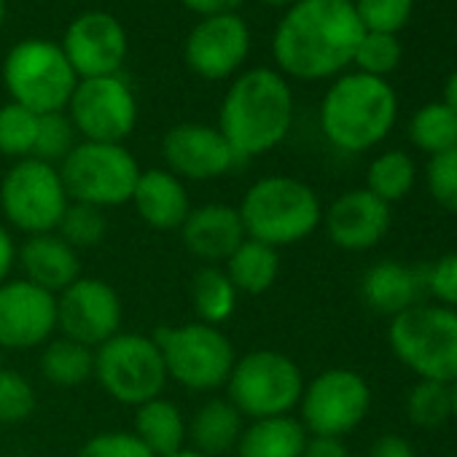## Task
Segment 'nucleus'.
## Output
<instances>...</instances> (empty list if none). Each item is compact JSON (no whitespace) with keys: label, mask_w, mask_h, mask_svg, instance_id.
<instances>
[{"label":"nucleus","mask_w":457,"mask_h":457,"mask_svg":"<svg viewBox=\"0 0 457 457\" xmlns=\"http://www.w3.org/2000/svg\"><path fill=\"white\" fill-rule=\"evenodd\" d=\"M363 33L353 0H296L275 30L272 54L283 76L323 81L353 62Z\"/></svg>","instance_id":"obj_1"},{"label":"nucleus","mask_w":457,"mask_h":457,"mask_svg":"<svg viewBox=\"0 0 457 457\" xmlns=\"http://www.w3.org/2000/svg\"><path fill=\"white\" fill-rule=\"evenodd\" d=\"M294 124V92L280 71L253 68L228 87L218 129L240 159L278 148Z\"/></svg>","instance_id":"obj_2"},{"label":"nucleus","mask_w":457,"mask_h":457,"mask_svg":"<svg viewBox=\"0 0 457 457\" xmlns=\"http://www.w3.org/2000/svg\"><path fill=\"white\" fill-rule=\"evenodd\" d=\"M398 119V95L387 79L342 73L320 103V129L345 154H363L379 145Z\"/></svg>","instance_id":"obj_3"},{"label":"nucleus","mask_w":457,"mask_h":457,"mask_svg":"<svg viewBox=\"0 0 457 457\" xmlns=\"http://www.w3.org/2000/svg\"><path fill=\"white\" fill-rule=\"evenodd\" d=\"M245 237L270 248H288L307 240L323 223V204L315 188L291 175L259 178L237 207Z\"/></svg>","instance_id":"obj_4"},{"label":"nucleus","mask_w":457,"mask_h":457,"mask_svg":"<svg viewBox=\"0 0 457 457\" xmlns=\"http://www.w3.org/2000/svg\"><path fill=\"white\" fill-rule=\"evenodd\" d=\"M154 342L159 345L167 379L188 393H212L226 387V379L237 363L232 339L218 326L199 320L183 326H159L154 331Z\"/></svg>","instance_id":"obj_5"},{"label":"nucleus","mask_w":457,"mask_h":457,"mask_svg":"<svg viewBox=\"0 0 457 457\" xmlns=\"http://www.w3.org/2000/svg\"><path fill=\"white\" fill-rule=\"evenodd\" d=\"M387 342L395 358L420 379L457 382V310L417 304L390 318Z\"/></svg>","instance_id":"obj_6"},{"label":"nucleus","mask_w":457,"mask_h":457,"mask_svg":"<svg viewBox=\"0 0 457 457\" xmlns=\"http://www.w3.org/2000/svg\"><path fill=\"white\" fill-rule=\"evenodd\" d=\"M304 385L294 358L278 350H253L237 358L226 379V398L251 420L283 417L299 406Z\"/></svg>","instance_id":"obj_7"},{"label":"nucleus","mask_w":457,"mask_h":457,"mask_svg":"<svg viewBox=\"0 0 457 457\" xmlns=\"http://www.w3.org/2000/svg\"><path fill=\"white\" fill-rule=\"evenodd\" d=\"M57 170L71 202L92 204L100 210L129 204L143 172L124 143L89 140L76 143V148L60 162Z\"/></svg>","instance_id":"obj_8"},{"label":"nucleus","mask_w":457,"mask_h":457,"mask_svg":"<svg viewBox=\"0 0 457 457\" xmlns=\"http://www.w3.org/2000/svg\"><path fill=\"white\" fill-rule=\"evenodd\" d=\"M95 379L108 398L124 406L159 398L170 382L154 337L129 331H119L95 350Z\"/></svg>","instance_id":"obj_9"},{"label":"nucleus","mask_w":457,"mask_h":457,"mask_svg":"<svg viewBox=\"0 0 457 457\" xmlns=\"http://www.w3.org/2000/svg\"><path fill=\"white\" fill-rule=\"evenodd\" d=\"M4 84L12 103L44 116L65 111L79 84L62 46L49 41H22L4 62Z\"/></svg>","instance_id":"obj_10"},{"label":"nucleus","mask_w":457,"mask_h":457,"mask_svg":"<svg viewBox=\"0 0 457 457\" xmlns=\"http://www.w3.org/2000/svg\"><path fill=\"white\" fill-rule=\"evenodd\" d=\"M68 204L71 196L65 191L60 170L36 156L20 159L0 180L4 218L28 237L57 232Z\"/></svg>","instance_id":"obj_11"},{"label":"nucleus","mask_w":457,"mask_h":457,"mask_svg":"<svg viewBox=\"0 0 457 457\" xmlns=\"http://www.w3.org/2000/svg\"><path fill=\"white\" fill-rule=\"evenodd\" d=\"M371 409L369 382L345 366L326 369L304 385L299 401V422L310 436H337L353 433Z\"/></svg>","instance_id":"obj_12"},{"label":"nucleus","mask_w":457,"mask_h":457,"mask_svg":"<svg viewBox=\"0 0 457 457\" xmlns=\"http://www.w3.org/2000/svg\"><path fill=\"white\" fill-rule=\"evenodd\" d=\"M68 119L89 143H124L137 124V103L129 84L119 76L79 79Z\"/></svg>","instance_id":"obj_13"},{"label":"nucleus","mask_w":457,"mask_h":457,"mask_svg":"<svg viewBox=\"0 0 457 457\" xmlns=\"http://www.w3.org/2000/svg\"><path fill=\"white\" fill-rule=\"evenodd\" d=\"M124 307L116 288L100 278H79L57 296V331L89 350L121 331Z\"/></svg>","instance_id":"obj_14"},{"label":"nucleus","mask_w":457,"mask_h":457,"mask_svg":"<svg viewBox=\"0 0 457 457\" xmlns=\"http://www.w3.org/2000/svg\"><path fill=\"white\" fill-rule=\"evenodd\" d=\"M57 331V296L20 280L0 286V350L44 347Z\"/></svg>","instance_id":"obj_15"},{"label":"nucleus","mask_w":457,"mask_h":457,"mask_svg":"<svg viewBox=\"0 0 457 457\" xmlns=\"http://www.w3.org/2000/svg\"><path fill=\"white\" fill-rule=\"evenodd\" d=\"M162 154L172 175L196 183L223 178L243 162L218 127L196 121H183L172 127L162 140Z\"/></svg>","instance_id":"obj_16"},{"label":"nucleus","mask_w":457,"mask_h":457,"mask_svg":"<svg viewBox=\"0 0 457 457\" xmlns=\"http://www.w3.org/2000/svg\"><path fill=\"white\" fill-rule=\"evenodd\" d=\"M251 52V30L237 14L204 17L186 38V65L204 81L228 79Z\"/></svg>","instance_id":"obj_17"},{"label":"nucleus","mask_w":457,"mask_h":457,"mask_svg":"<svg viewBox=\"0 0 457 457\" xmlns=\"http://www.w3.org/2000/svg\"><path fill=\"white\" fill-rule=\"evenodd\" d=\"M62 52L79 79L119 76L127 57V33L116 17L87 12L68 25Z\"/></svg>","instance_id":"obj_18"},{"label":"nucleus","mask_w":457,"mask_h":457,"mask_svg":"<svg viewBox=\"0 0 457 457\" xmlns=\"http://www.w3.org/2000/svg\"><path fill=\"white\" fill-rule=\"evenodd\" d=\"M393 220L390 204L366 188L339 194L323 215L328 240L342 251H369L382 243Z\"/></svg>","instance_id":"obj_19"},{"label":"nucleus","mask_w":457,"mask_h":457,"mask_svg":"<svg viewBox=\"0 0 457 457\" xmlns=\"http://www.w3.org/2000/svg\"><path fill=\"white\" fill-rule=\"evenodd\" d=\"M180 240L186 251L204 267H220L248 237L237 207L223 202H207L191 207L180 226Z\"/></svg>","instance_id":"obj_20"},{"label":"nucleus","mask_w":457,"mask_h":457,"mask_svg":"<svg viewBox=\"0 0 457 457\" xmlns=\"http://www.w3.org/2000/svg\"><path fill=\"white\" fill-rule=\"evenodd\" d=\"M17 264L28 283L60 296L68 286L81 278L79 251L71 248L57 232L33 235L17 248Z\"/></svg>","instance_id":"obj_21"},{"label":"nucleus","mask_w":457,"mask_h":457,"mask_svg":"<svg viewBox=\"0 0 457 457\" xmlns=\"http://www.w3.org/2000/svg\"><path fill=\"white\" fill-rule=\"evenodd\" d=\"M135 212L156 232H175L191 212V199L178 175L170 170H143L132 194Z\"/></svg>","instance_id":"obj_22"},{"label":"nucleus","mask_w":457,"mask_h":457,"mask_svg":"<svg viewBox=\"0 0 457 457\" xmlns=\"http://www.w3.org/2000/svg\"><path fill=\"white\" fill-rule=\"evenodd\" d=\"M425 294V270L406 267L401 262H377L361 278V296L369 310L395 318L420 304Z\"/></svg>","instance_id":"obj_23"},{"label":"nucleus","mask_w":457,"mask_h":457,"mask_svg":"<svg viewBox=\"0 0 457 457\" xmlns=\"http://www.w3.org/2000/svg\"><path fill=\"white\" fill-rule=\"evenodd\" d=\"M243 420L245 417L228 398H207L191 414V420H186V441L191 444L188 449L207 457H223L235 452L245 430Z\"/></svg>","instance_id":"obj_24"},{"label":"nucleus","mask_w":457,"mask_h":457,"mask_svg":"<svg viewBox=\"0 0 457 457\" xmlns=\"http://www.w3.org/2000/svg\"><path fill=\"white\" fill-rule=\"evenodd\" d=\"M132 433L145 444L154 457H167L186 446V417L178 403L159 395L135 406Z\"/></svg>","instance_id":"obj_25"},{"label":"nucleus","mask_w":457,"mask_h":457,"mask_svg":"<svg viewBox=\"0 0 457 457\" xmlns=\"http://www.w3.org/2000/svg\"><path fill=\"white\" fill-rule=\"evenodd\" d=\"M307 436L304 425L291 414L253 420L243 430L235 452L237 457H302Z\"/></svg>","instance_id":"obj_26"},{"label":"nucleus","mask_w":457,"mask_h":457,"mask_svg":"<svg viewBox=\"0 0 457 457\" xmlns=\"http://www.w3.org/2000/svg\"><path fill=\"white\" fill-rule=\"evenodd\" d=\"M223 272L228 275L237 294L262 296L280 278V251L270 248L264 243H256V240H245L232 256L226 259Z\"/></svg>","instance_id":"obj_27"},{"label":"nucleus","mask_w":457,"mask_h":457,"mask_svg":"<svg viewBox=\"0 0 457 457\" xmlns=\"http://www.w3.org/2000/svg\"><path fill=\"white\" fill-rule=\"evenodd\" d=\"M237 299V288L220 267H202L191 280V304L199 323L220 328V323L235 315Z\"/></svg>","instance_id":"obj_28"},{"label":"nucleus","mask_w":457,"mask_h":457,"mask_svg":"<svg viewBox=\"0 0 457 457\" xmlns=\"http://www.w3.org/2000/svg\"><path fill=\"white\" fill-rule=\"evenodd\" d=\"M41 374L57 387H79L95 377V350L73 339H49L41 353Z\"/></svg>","instance_id":"obj_29"},{"label":"nucleus","mask_w":457,"mask_h":457,"mask_svg":"<svg viewBox=\"0 0 457 457\" xmlns=\"http://www.w3.org/2000/svg\"><path fill=\"white\" fill-rule=\"evenodd\" d=\"M417 183V164L406 151H385L371 159L366 170V191L379 196L385 204L401 202Z\"/></svg>","instance_id":"obj_30"},{"label":"nucleus","mask_w":457,"mask_h":457,"mask_svg":"<svg viewBox=\"0 0 457 457\" xmlns=\"http://www.w3.org/2000/svg\"><path fill=\"white\" fill-rule=\"evenodd\" d=\"M409 140L417 151L436 156L457 145V113L438 103H428L409 119Z\"/></svg>","instance_id":"obj_31"},{"label":"nucleus","mask_w":457,"mask_h":457,"mask_svg":"<svg viewBox=\"0 0 457 457\" xmlns=\"http://www.w3.org/2000/svg\"><path fill=\"white\" fill-rule=\"evenodd\" d=\"M38 113L20 103H6L0 108V154L9 159H30L38 140Z\"/></svg>","instance_id":"obj_32"},{"label":"nucleus","mask_w":457,"mask_h":457,"mask_svg":"<svg viewBox=\"0 0 457 457\" xmlns=\"http://www.w3.org/2000/svg\"><path fill=\"white\" fill-rule=\"evenodd\" d=\"M57 235L76 251L97 248L108 235L105 210L92 207V204H81V202H71L60 226H57Z\"/></svg>","instance_id":"obj_33"},{"label":"nucleus","mask_w":457,"mask_h":457,"mask_svg":"<svg viewBox=\"0 0 457 457\" xmlns=\"http://www.w3.org/2000/svg\"><path fill=\"white\" fill-rule=\"evenodd\" d=\"M406 414L417 428H438L452 420V390L444 382L420 379L406 398Z\"/></svg>","instance_id":"obj_34"},{"label":"nucleus","mask_w":457,"mask_h":457,"mask_svg":"<svg viewBox=\"0 0 457 457\" xmlns=\"http://www.w3.org/2000/svg\"><path fill=\"white\" fill-rule=\"evenodd\" d=\"M403 57V46L398 41V36H387V33H363L358 49H355V68L358 73L366 76H377L385 79L390 76Z\"/></svg>","instance_id":"obj_35"},{"label":"nucleus","mask_w":457,"mask_h":457,"mask_svg":"<svg viewBox=\"0 0 457 457\" xmlns=\"http://www.w3.org/2000/svg\"><path fill=\"white\" fill-rule=\"evenodd\" d=\"M366 33H401L414 12V0H353Z\"/></svg>","instance_id":"obj_36"},{"label":"nucleus","mask_w":457,"mask_h":457,"mask_svg":"<svg viewBox=\"0 0 457 457\" xmlns=\"http://www.w3.org/2000/svg\"><path fill=\"white\" fill-rule=\"evenodd\" d=\"M76 127L73 121L57 111V113H44L38 119V140H36V151L33 156L41 162H62L73 148H76Z\"/></svg>","instance_id":"obj_37"},{"label":"nucleus","mask_w":457,"mask_h":457,"mask_svg":"<svg viewBox=\"0 0 457 457\" xmlns=\"http://www.w3.org/2000/svg\"><path fill=\"white\" fill-rule=\"evenodd\" d=\"M36 411L33 385L14 369H0V422H22Z\"/></svg>","instance_id":"obj_38"},{"label":"nucleus","mask_w":457,"mask_h":457,"mask_svg":"<svg viewBox=\"0 0 457 457\" xmlns=\"http://www.w3.org/2000/svg\"><path fill=\"white\" fill-rule=\"evenodd\" d=\"M425 183L433 202L457 215V145L430 156L425 167Z\"/></svg>","instance_id":"obj_39"},{"label":"nucleus","mask_w":457,"mask_h":457,"mask_svg":"<svg viewBox=\"0 0 457 457\" xmlns=\"http://www.w3.org/2000/svg\"><path fill=\"white\" fill-rule=\"evenodd\" d=\"M76 457H154L132 430H103L84 441Z\"/></svg>","instance_id":"obj_40"},{"label":"nucleus","mask_w":457,"mask_h":457,"mask_svg":"<svg viewBox=\"0 0 457 457\" xmlns=\"http://www.w3.org/2000/svg\"><path fill=\"white\" fill-rule=\"evenodd\" d=\"M425 291L441 307L457 310V253H446L425 270Z\"/></svg>","instance_id":"obj_41"},{"label":"nucleus","mask_w":457,"mask_h":457,"mask_svg":"<svg viewBox=\"0 0 457 457\" xmlns=\"http://www.w3.org/2000/svg\"><path fill=\"white\" fill-rule=\"evenodd\" d=\"M302 457H350V452L337 436H307Z\"/></svg>","instance_id":"obj_42"},{"label":"nucleus","mask_w":457,"mask_h":457,"mask_svg":"<svg viewBox=\"0 0 457 457\" xmlns=\"http://www.w3.org/2000/svg\"><path fill=\"white\" fill-rule=\"evenodd\" d=\"M369 457H417V452H414V446H411L403 436L385 433V436H379V438L371 444Z\"/></svg>","instance_id":"obj_43"},{"label":"nucleus","mask_w":457,"mask_h":457,"mask_svg":"<svg viewBox=\"0 0 457 457\" xmlns=\"http://www.w3.org/2000/svg\"><path fill=\"white\" fill-rule=\"evenodd\" d=\"M180 4L204 20V17H218V14H235L245 0H180Z\"/></svg>","instance_id":"obj_44"},{"label":"nucleus","mask_w":457,"mask_h":457,"mask_svg":"<svg viewBox=\"0 0 457 457\" xmlns=\"http://www.w3.org/2000/svg\"><path fill=\"white\" fill-rule=\"evenodd\" d=\"M17 264V245L14 237L9 235V228L0 223V286H4Z\"/></svg>","instance_id":"obj_45"},{"label":"nucleus","mask_w":457,"mask_h":457,"mask_svg":"<svg viewBox=\"0 0 457 457\" xmlns=\"http://www.w3.org/2000/svg\"><path fill=\"white\" fill-rule=\"evenodd\" d=\"M441 103L449 105L457 113V71L446 79V84H444V100Z\"/></svg>","instance_id":"obj_46"},{"label":"nucleus","mask_w":457,"mask_h":457,"mask_svg":"<svg viewBox=\"0 0 457 457\" xmlns=\"http://www.w3.org/2000/svg\"><path fill=\"white\" fill-rule=\"evenodd\" d=\"M262 4H267V6H275V9H291L294 4H296V0H262Z\"/></svg>","instance_id":"obj_47"},{"label":"nucleus","mask_w":457,"mask_h":457,"mask_svg":"<svg viewBox=\"0 0 457 457\" xmlns=\"http://www.w3.org/2000/svg\"><path fill=\"white\" fill-rule=\"evenodd\" d=\"M167 457H207V454H199V452H194V449L183 446L180 452H175V454H167Z\"/></svg>","instance_id":"obj_48"},{"label":"nucleus","mask_w":457,"mask_h":457,"mask_svg":"<svg viewBox=\"0 0 457 457\" xmlns=\"http://www.w3.org/2000/svg\"><path fill=\"white\" fill-rule=\"evenodd\" d=\"M449 390H452V420H457V382H452Z\"/></svg>","instance_id":"obj_49"},{"label":"nucleus","mask_w":457,"mask_h":457,"mask_svg":"<svg viewBox=\"0 0 457 457\" xmlns=\"http://www.w3.org/2000/svg\"><path fill=\"white\" fill-rule=\"evenodd\" d=\"M4 20H6V0H0V28H4Z\"/></svg>","instance_id":"obj_50"}]
</instances>
